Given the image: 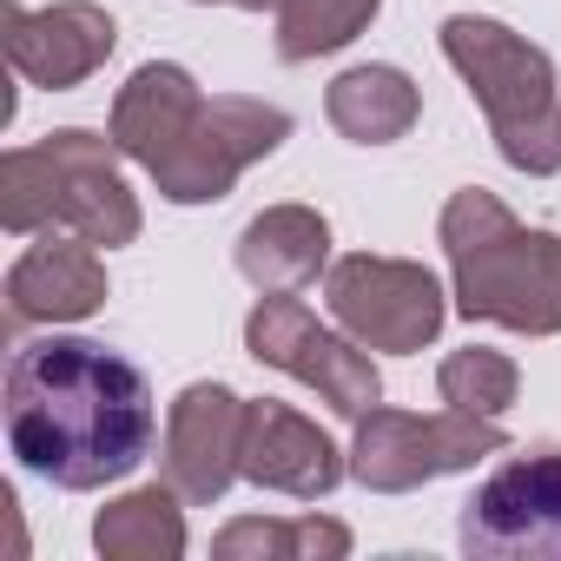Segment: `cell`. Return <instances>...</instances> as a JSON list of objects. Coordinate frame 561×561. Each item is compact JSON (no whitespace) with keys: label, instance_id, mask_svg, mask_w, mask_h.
Listing matches in <instances>:
<instances>
[{"label":"cell","instance_id":"cell-1","mask_svg":"<svg viewBox=\"0 0 561 561\" xmlns=\"http://www.w3.org/2000/svg\"><path fill=\"white\" fill-rule=\"evenodd\" d=\"M159 436L152 383L93 337H34L8 357V449L54 489L126 482Z\"/></svg>","mask_w":561,"mask_h":561},{"label":"cell","instance_id":"cell-2","mask_svg":"<svg viewBox=\"0 0 561 561\" xmlns=\"http://www.w3.org/2000/svg\"><path fill=\"white\" fill-rule=\"evenodd\" d=\"M449 251L456 311L469 324H502L522 337H561V238L522 225L495 192L462 185L436 225Z\"/></svg>","mask_w":561,"mask_h":561},{"label":"cell","instance_id":"cell-3","mask_svg":"<svg viewBox=\"0 0 561 561\" xmlns=\"http://www.w3.org/2000/svg\"><path fill=\"white\" fill-rule=\"evenodd\" d=\"M119 146L113 133H47L41 146H14L0 159V225L14 238H41V231H80L87 244H133L139 238V198L119 179Z\"/></svg>","mask_w":561,"mask_h":561},{"label":"cell","instance_id":"cell-4","mask_svg":"<svg viewBox=\"0 0 561 561\" xmlns=\"http://www.w3.org/2000/svg\"><path fill=\"white\" fill-rule=\"evenodd\" d=\"M443 54L462 73L469 100L489 119L495 152L528 172V179H554L561 172V93H554V60L522 41L515 27L489 21V14H449L443 21Z\"/></svg>","mask_w":561,"mask_h":561},{"label":"cell","instance_id":"cell-5","mask_svg":"<svg viewBox=\"0 0 561 561\" xmlns=\"http://www.w3.org/2000/svg\"><path fill=\"white\" fill-rule=\"evenodd\" d=\"M508 436L495 416H469V410H436V416H416V410H370L357 416V443H351V476L370 489V495H410L436 476H456V469H476L482 456H502Z\"/></svg>","mask_w":561,"mask_h":561},{"label":"cell","instance_id":"cell-6","mask_svg":"<svg viewBox=\"0 0 561 561\" xmlns=\"http://www.w3.org/2000/svg\"><path fill=\"white\" fill-rule=\"evenodd\" d=\"M324 305L344 337H357L364 351H390V357L436 344V331L449 318V298L430 264L377 257V251H351L324 271Z\"/></svg>","mask_w":561,"mask_h":561},{"label":"cell","instance_id":"cell-7","mask_svg":"<svg viewBox=\"0 0 561 561\" xmlns=\"http://www.w3.org/2000/svg\"><path fill=\"white\" fill-rule=\"evenodd\" d=\"M244 351L264 364V370H285L298 383H311L337 416H370L383 403V377L370 364V351L357 337H337L324 331L291 291H264L257 311L244 318Z\"/></svg>","mask_w":561,"mask_h":561},{"label":"cell","instance_id":"cell-8","mask_svg":"<svg viewBox=\"0 0 561 561\" xmlns=\"http://www.w3.org/2000/svg\"><path fill=\"white\" fill-rule=\"evenodd\" d=\"M456 541L469 561H561V449L508 456L462 502Z\"/></svg>","mask_w":561,"mask_h":561},{"label":"cell","instance_id":"cell-9","mask_svg":"<svg viewBox=\"0 0 561 561\" xmlns=\"http://www.w3.org/2000/svg\"><path fill=\"white\" fill-rule=\"evenodd\" d=\"M285 139H291V113L285 106L244 100V93L205 100V113L192 119V133L179 139V152L152 165V185L172 205H218L257 159H271Z\"/></svg>","mask_w":561,"mask_h":561},{"label":"cell","instance_id":"cell-10","mask_svg":"<svg viewBox=\"0 0 561 561\" xmlns=\"http://www.w3.org/2000/svg\"><path fill=\"white\" fill-rule=\"evenodd\" d=\"M0 34H8L14 73L27 87H47V93H67L80 80H93L119 47L113 14L93 8V0H54V8H21V0H8V8H0Z\"/></svg>","mask_w":561,"mask_h":561},{"label":"cell","instance_id":"cell-11","mask_svg":"<svg viewBox=\"0 0 561 561\" xmlns=\"http://www.w3.org/2000/svg\"><path fill=\"white\" fill-rule=\"evenodd\" d=\"M244 397L225 383H185L165 416V482L185 502H218L244 469Z\"/></svg>","mask_w":561,"mask_h":561},{"label":"cell","instance_id":"cell-12","mask_svg":"<svg viewBox=\"0 0 561 561\" xmlns=\"http://www.w3.org/2000/svg\"><path fill=\"white\" fill-rule=\"evenodd\" d=\"M238 469L257 489L318 502V495H331L351 476V456L311 416H298L291 403H271L264 397V403H244V456H238Z\"/></svg>","mask_w":561,"mask_h":561},{"label":"cell","instance_id":"cell-13","mask_svg":"<svg viewBox=\"0 0 561 561\" xmlns=\"http://www.w3.org/2000/svg\"><path fill=\"white\" fill-rule=\"evenodd\" d=\"M100 305H106V264H100V244H87L80 231L73 238L41 231L8 271V324L14 331H27V324H80Z\"/></svg>","mask_w":561,"mask_h":561},{"label":"cell","instance_id":"cell-14","mask_svg":"<svg viewBox=\"0 0 561 561\" xmlns=\"http://www.w3.org/2000/svg\"><path fill=\"white\" fill-rule=\"evenodd\" d=\"M205 113V93H198V80L185 73V67H172V60H146L126 87H119V100H113V146L126 152V159H139L146 172L159 165V159H172L179 152V139L192 133V119Z\"/></svg>","mask_w":561,"mask_h":561},{"label":"cell","instance_id":"cell-15","mask_svg":"<svg viewBox=\"0 0 561 561\" xmlns=\"http://www.w3.org/2000/svg\"><path fill=\"white\" fill-rule=\"evenodd\" d=\"M238 271L257 291H305L331 271V225L318 205H264L238 231Z\"/></svg>","mask_w":561,"mask_h":561},{"label":"cell","instance_id":"cell-16","mask_svg":"<svg viewBox=\"0 0 561 561\" xmlns=\"http://www.w3.org/2000/svg\"><path fill=\"white\" fill-rule=\"evenodd\" d=\"M324 113L351 146H390V139H403L416 126L423 93H416V80L403 67H351V73L331 80Z\"/></svg>","mask_w":561,"mask_h":561},{"label":"cell","instance_id":"cell-17","mask_svg":"<svg viewBox=\"0 0 561 561\" xmlns=\"http://www.w3.org/2000/svg\"><path fill=\"white\" fill-rule=\"evenodd\" d=\"M179 502L185 495L172 482H152V489L106 502L93 522V548L106 561H179L185 554V508Z\"/></svg>","mask_w":561,"mask_h":561},{"label":"cell","instance_id":"cell-18","mask_svg":"<svg viewBox=\"0 0 561 561\" xmlns=\"http://www.w3.org/2000/svg\"><path fill=\"white\" fill-rule=\"evenodd\" d=\"M211 554L218 561H344L351 554V528L324 522V515H298V522L244 515V522L218 528Z\"/></svg>","mask_w":561,"mask_h":561},{"label":"cell","instance_id":"cell-19","mask_svg":"<svg viewBox=\"0 0 561 561\" xmlns=\"http://www.w3.org/2000/svg\"><path fill=\"white\" fill-rule=\"evenodd\" d=\"M377 8L383 0H285V8H277V60L305 67V60H324V54L351 47L377 21Z\"/></svg>","mask_w":561,"mask_h":561},{"label":"cell","instance_id":"cell-20","mask_svg":"<svg viewBox=\"0 0 561 561\" xmlns=\"http://www.w3.org/2000/svg\"><path fill=\"white\" fill-rule=\"evenodd\" d=\"M436 390H443V403H449V410L502 416V410H515V397H522V370H515L502 351L469 344V351H449V357H443Z\"/></svg>","mask_w":561,"mask_h":561},{"label":"cell","instance_id":"cell-21","mask_svg":"<svg viewBox=\"0 0 561 561\" xmlns=\"http://www.w3.org/2000/svg\"><path fill=\"white\" fill-rule=\"evenodd\" d=\"M238 8H251V14H264V8H271V14H277V8H285V0H238Z\"/></svg>","mask_w":561,"mask_h":561},{"label":"cell","instance_id":"cell-22","mask_svg":"<svg viewBox=\"0 0 561 561\" xmlns=\"http://www.w3.org/2000/svg\"><path fill=\"white\" fill-rule=\"evenodd\" d=\"M198 8H211V0H198Z\"/></svg>","mask_w":561,"mask_h":561}]
</instances>
